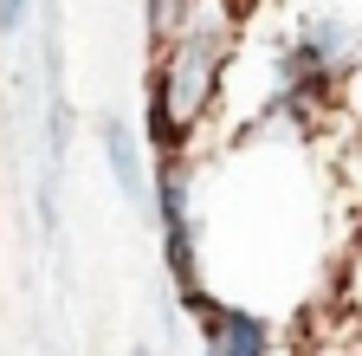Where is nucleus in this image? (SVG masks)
I'll use <instances>...</instances> for the list:
<instances>
[{"mask_svg": "<svg viewBox=\"0 0 362 356\" xmlns=\"http://www.w3.org/2000/svg\"><path fill=\"white\" fill-rule=\"evenodd\" d=\"M201 356H214V350H201Z\"/></svg>", "mask_w": 362, "mask_h": 356, "instance_id": "obj_6", "label": "nucleus"}, {"mask_svg": "<svg viewBox=\"0 0 362 356\" xmlns=\"http://www.w3.org/2000/svg\"><path fill=\"white\" fill-rule=\"evenodd\" d=\"M240 59V0H220L214 13L181 26L175 39L149 46L143 71V143L149 156H194L201 130L226 98V71Z\"/></svg>", "mask_w": 362, "mask_h": 356, "instance_id": "obj_1", "label": "nucleus"}, {"mask_svg": "<svg viewBox=\"0 0 362 356\" xmlns=\"http://www.w3.org/2000/svg\"><path fill=\"white\" fill-rule=\"evenodd\" d=\"M33 20V0H0V39H20Z\"/></svg>", "mask_w": 362, "mask_h": 356, "instance_id": "obj_4", "label": "nucleus"}, {"mask_svg": "<svg viewBox=\"0 0 362 356\" xmlns=\"http://www.w3.org/2000/svg\"><path fill=\"white\" fill-rule=\"evenodd\" d=\"M129 356H156V350H149V343H136V350H129Z\"/></svg>", "mask_w": 362, "mask_h": 356, "instance_id": "obj_5", "label": "nucleus"}, {"mask_svg": "<svg viewBox=\"0 0 362 356\" xmlns=\"http://www.w3.org/2000/svg\"><path fill=\"white\" fill-rule=\"evenodd\" d=\"M98 149H104V168H110V182L129 207H156V156L143 143V130H136L123 110H104L98 117Z\"/></svg>", "mask_w": 362, "mask_h": 356, "instance_id": "obj_3", "label": "nucleus"}, {"mask_svg": "<svg viewBox=\"0 0 362 356\" xmlns=\"http://www.w3.org/2000/svg\"><path fill=\"white\" fill-rule=\"evenodd\" d=\"M194 324H201V350H214V356H291L285 331L272 324V311L240 304V298L214 292V304L201 311Z\"/></svg>", "mask_w": 362, "mask_h": 356, "instance_id": "obj_2", "label": "nucleus"}]
</instances>
